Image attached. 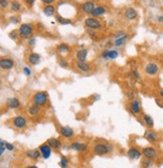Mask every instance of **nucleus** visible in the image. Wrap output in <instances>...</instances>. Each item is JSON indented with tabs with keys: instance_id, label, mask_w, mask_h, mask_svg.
Instances as JSON below:
<instances>
[{
	"instance_id": "f257e3e1",
	"label": "nucleus",
	"mask_w": 163,
	"mask_h": 168,
	"mask_svg": "<svg viewBox=\"0 0 163 168\" xmlns=\"http://www.w3.org/2000/svg\"><path fill=\"white\" fill-rule=\"evenodd\" d=\"M112 145L110 144H105V143H98L94 146L93 148V151L96 155H99V156H103L106 155V154L110 153L112 151Z\"/></svg>"
},
{
	"instance_id": "f03ea898",
	"label": "nucleus",
	"mask_w": 163,
	"mask_h": 168,
	"mask_svg": "<svg viewBox=\"0 0 163 168\" xmlns=\"http://www.w3.org/2000/svg\"><path fill=\"white\" fill-rule=\"evenodd\" d=\"M48 93L46 92H38L36 94H34V96L32 97V102L33 104L37 105L39 107H42L48 103Z\"/></svg>"
},
{
	"instance_id": "7ed1b4c3",
	"label": "nucleus",
	"mask_w": 163,
	"mask_h": 168,
	"mask_svg": "<svg viewBox=\"0 0 163 168\" xmlns=\"http://www.w3.org/2000/svg\"><path fill=\"white\" fill-rule=\"evenodd\" d=\"M32 26L28 23H23L20 25V27L18 28V34L20 35L22 38H30L31 34H32Z\"/></svg>"
},
{
	"instance_id": "20e7f679",
	"label": "nucleus",
	"mask_w": 163,
	"mask_h": 168,
	"mask_svg": "<svg viewBox=\"0 0 163 168\" xmlns=\"http://www.w3.org/2000/svg\"><path fill=\"white\" fill-rule=\"evenodd\" d=\"M12 125L15 129L21 130V129H24V128L26 127L27 121L23 116L19 115V116H16V117H14L12 119Z\"/></svg>"
},
{
	"instance_id": "39448f33",
	"label": "nucleus",
	"mask_w": 163,
	"mask_h": 168,
	"mask_svg": "<svg viewBox=\"0 0 163 168\" xmlns=\"http://www.w3.org/2000/svg\"><path fill=\"white\" fill-rule=\"evenodd\" d=\"M85 25L90 29H100L102 27V23L96 17H88L85 19Z\"/></svg>"
},
{
	"instance_id": "423d86ee",
	"label": "nucleus",
	"mask_w": 163,
	"mask_h": 168,
	"mask_svg": "<svg viewBox=\"0 0 163 168\" xmlns=\"http://www.w3.org/2000/svg\"><path fill=\"white\" fill-rule=\"evenodd\" d=\"M52 148L50 147L48 143L42 144V145L38 147V150H39V152H40V154H42V157L44 158V159H48V158H50V154H52Z\"/></svg>"
},
{
	"instance_id": "0eeeda50",
	"label": "nucleus",
	"mask_w": 163,
	"mask_h": 168,
	"mask_svg": "<svg viewBox=\"0 0 163 168\" xmlns=\"http://www.w3.org/2000/svg\"><path fill=\"white\" fill-rule=\"evenodd\" d=\"M159 72V67L155 62H149L145 67V73L148 76H156Z\"/></svg>"
},
{
	"instance_id": "6e6552de",
	"label": "nucleus",
	"mask_w": 163,
	"mask_h": 168,
	"mask_svg": "<svg viewBox=\"0 0 163 168\" xmlns=\"http://www.w3.org/2000/svg\"><path fill=\"white\" fill-rule=\"evenodd\" d=\"M142 154L145 156V157L150 158V159H153V160L156 159V158H157V152H156V149H155L154 147H151V146H149V147L143 148Z\"/></svg>"
},
{
	"instance_id": "1a4fd4ad",
	"label": "nucleus",
	"mask_w": 163,
	"mask_h": 168,
	"mask_svg": "<svg viewBox=\"0 0 163 168\" xmlns=\"http://www.w3.org/2000/svg\"><path fill=\"white\" fill-rule=\"evenodd\" d=\"M60 134L64 138L70 139V138L74 137V130H72L70 127H68V126H62V127L60 128Z\"/></svg>"
},
{
	"instance_id": "9d476101",
	"label": "nucleus",
	"mask_w": 163,
	"mask_h": 168,
	"mask_svg": "<svg viewBox=\"0 0 163 168\" xmlns=\"http://www.w3.org/2000/svg\"><path fill=\"white\" fill-rule=\"evenodd\" d=\"M129 110L130 112L133 114V115H138V114L141 113V106L139 104V102L137 100H134L133 99L132 101L129 104Z\"/></svg>"
},
{
	"instance_id": "9b49d317",
	"label": "nucleus",
	"mask_w": 163,
	"mask_h": 168,
	"mask_svg": "<svg viewBox=\"0 0 163 168\" xmlns=\"http://www.w3.org/2000/svg\"><path fill=\"white\" fill-rule=\"evenodd\" d=\"M13 66H14V62H13V60H11L9 58H3L0 60V67L4 71L11 70L13 68Z\"/></svg>"
},
{
	"instance_id": "f8f14e48",
	"label": "nucleus",
	"mask_w": 163,
	"mask_h": 168,
	"mask_svg": "<svg viewBox=\"0 0 163 168\" xmlns=\"http://www.w3.org/2000/svg\"><path fill=\"white\" fill-rule=\"evenodd\" d=\"M127 155H128V157L130 158V159L138 160V159H140L141 156H142V152L139 151L136 147H131V148H129L128 152H127Z\"/></svg>"
},
{
	"instance_id": "ddd939ff",
	"label": "nucleus",
	"mask_w": 163,
	"mask_h": 168,
	"mask_svg": "<svg viewBox=\"0 0 163 168\" xmlns=\"http://www.w3.org/2000/svg\"><path fill=\"white\" fill-rule=\"evenodd\" d=\"M118 55H119L118 51L114 50V49H107L102 52V58H106V60H115L118 58Z\"/></svg>"
},
{
	"instance_id": "4468645a",
	"label": "nucleus",
	"mask_w": 163,
	"mask_h": 168,
	"mask_svg": "<svg viewBox=\"0 0 163 168\" xmlns=\"http://www.w3.org/2000/svg\"><path fill=\"white\" fill-rule=\"evenodd\" d=\"M80 8H82L83 12L87 13V14H91V13L93 12L94 9L96 8L95 2H93V1H86V2H84L83 4H82Z\"/></svg>"
},
{
	"instance_id": "2eb2a0df",
	"label": "nucleus",
	"mask_w": 163,
	"mask_h": 168,
	"mask_svg": "<svg viewBox=\"0 0 163 168\" xmlns=\"http://www.w3.org/2000/svg\"><path fill=\"white\" fill-rule=\"evenodd\" d=\"M70 149L74 150V151L78 152H84L87 150V145L84 143H80V142H74V143L70 144Z\"/></svg>"
},
{
	"instance_id": "dca6fc26",
	"label": "nucleus",
	"mask_w": 163,
	"mask_h": 168,
	"mask_svg": "<svg viewBox=\"0 0 163 168\" xmlns=\"http://www.w3.org/2000/svg\"><path fill=\"white\" fill-rule=\"evenodd\" d=\"M6 105L9 109H17L20 107V102L17 98H9L6 101Z\"/></svg>"
},
{
	"instance_id": "f3484780",
	"label": "nucleus",
	"mask_w": 163,
	"mask_h": 168,
	"mask_svg": "<svg viewBox=\"0 0 163 168\" xmlns=\"http://www.w3.org/2000/svg\"><path fill=\"white\" fill-rule=\"evenodd\" d=\"M76 67H78V69L80 71V72L83 73H89L92 71V68L91 66H90L88 62H80V60H78V62H76Z\"/></svg>"
},
{
	"instance_id": "a211bd4d",
	"label": "nucleus",
	"mask_w": 163,
	"mask_h": 168,
	"mask_svg": "<svg viewBox=\"0 0 163 168\" xmlns=\"http://www.w3.org/2000/svg\"><path fill=\"white\" fill-rule=\"evenodd\" d=\"M25 154H26L27 157L30 158V159H32V160H38L39 157L42 156V154H40L39 150H36V149L27 150V151L25 152Z\"/></svg>"
},
{
	"instance_id": "6ab92c4d",
	"label": "nucleus",
	"mask_w": 163,
	"mask_h": 168,
	"mask_svg": "<svg viewBox=\"0 0 163 168\" xmlns=\"http://www.w3.org/2000/svg\"><path fill=\"white\" fill-rule=\"evenodd\" d=\"M144 136L149 142H151V143H155V142L158 140V136H157V134L153 131H150V130H146Z\"/></svg>"
},
{
	"instance_id": "aec40b11",
	"label": "nucleus",
	"mask_w": 163,
	"mask_h": 168,
	"mask_svg": "<svg viewBox=\"0 0 163 168\" xmlns=\"http://www.w3.org/2000/svg\"><path fill=\"white\" fill-rule=\"evenodd\" d=\"M46 143L52 148V149H60L62 147V142L60 141L56 138H50V139L46 141Z\"/></svg>"
},
{
	"instance_id": "412c9836",
	"label": "nucleus",
	"mask_w": 163,
	"mask_h": 168,
	"mask_svg": "<svg viewBox=\"0 0 163 168\" xmlns=\"http://www.w3.org/2000/svg\"><path fill=\"white\" fill-rule=\"evenodd\" d=\"M137 15H138V13H137L136 9L134 8H127L126 10H125V16H126V18L128 19V20H133V19H135L137 17Z\"/></svg>"
},
{
	"instance_id": "4be33fe9",
	"label": "nucleus",
	"mask_w": 163,
	"mask_h": 168,
	"mask_svg": "<svg viewBox=\"0 0 163 168\" xmlns=\"http://www.w3.org/2000/svg\"><path fill=\"white\" fill-rule=\"evenodd\" d=\"M76 56L78 58V60H80V62H86V58L88 56V50L86 48H80L76 51Z\"/></svg>"
},
{
	"instance_id": "5701e85b",
	"label": "nucleus",
	"mask_w": 163,
	"mask_h": 168,
	"mask_svg": "<svg viewBox=\"0 0 163 168\" xmlns=\"http://www.w3.org/2000/svg\"><path fill=\"white\" fill-rule=\"evenodd\" d=\"M28 62L30 65H32V66H36L37 64L39 62V60H40V55L37 54V53H30V54L28 55Z\"/></svg>"
},
{
	"instance_id": "b1692460",
	"label": "nucleus",
	"mask_w": 163,
	"mask_h": 168,
	"mask_svg": "<svg viewBox=\"0 0 163 168\" xmlns=\"http://www.w3.org/2000/svg\"><path fill=\"white\" fill-rule=\"evenodd\" d=\"M56 50L60 54H68V51H70V47H68V44L66 43H60V44L58 45L56 47Z\"/></svg>"
},
{
	"instance_id": "393cba45",
	"label": "nucleus",
	"mask_w": 163,
	"mask_h": 168,
	"mask_svg": "<svg viewBox=\"0 0 163 168\" xmlns=\"http://www.w3.org/2000/svg\"><path fill=\"white\" fill-rule=\"evenodd\" d=\"M143 120H144L145 124H146V126L148 128L152 129V128L154 127V121H153L152 117H151L150 115H148V114H143Z\"/></svg>"
},
{
	"instance_id": "a878e982",
	"label": "nucleus",
	"mask_w": 163,
	"mask_h": 168,
	"mask_svg": "<svg viewBox=\"0 0 163 168\" xmlns=\"http://www.w3.org/2000/svg\"><path fill=\"white\" fill-rule=\"evenodd\" d=\"M39 112H40V109H39V106H37V105L35 104H32L31 106L28 107V114L31 116H36L39 114Z\"/></svg>"
},
{
	"instance_id": "bb28decb",
	"label": "nucleus",
	"mask_w": 163,
	"mask_h": 168,
	"mask_svg": "<svg viewBox=\"0 0 163 168\" xmlns=\"http://www.w3.org/2000/svg\"><path fill=\"white\" fill-rule=\"evenodd\" d=\"M105 12H106V10H105V8H104L103 6H98V7H96V8L94 9L93 12H92L91 14H92V17H98V16L103 15Z\"/></svg>"
},
{
	"instance_id": "cd10ccee",
	"label": "nucleus",
	"mask_w": 163,
	"mask_h": 168,
	"mask_svg": "<svg viewBox=\"0 0 163 168\" xmlns=\"http://www.w3.org/2000/svg\"><path fill=\"white\" fill-rule=\"evenodd\" d=\"M54 12H56V8H54V5L48 4L44 8V13L46 16H52L54 14Z\"/></svg>"
},
{
	"instance_id": "c85d7f7f",
	"label": "nucleus",
	"mask_w": 163,
	"mask_h": 168,
	"mask_svg": "<svg viewBox=\"0 0 163 168\" xmlns=\"http://www.w3.org/2000/svg\"><path fill=\"white\" fill-rule=\"evenodd\" d=\"M153 164H154L153 159H150V158H147V157H145L144 159H142V161H141V166H142V168H151L153 166Z\"/></svg>"
},
{
	"instance_id": "c756f323",
	"label": "nucleus",
	"mask_w": 163,
	"mask_h": 168,
	"mask_svg": "<svg viewBox=\"0 0 163 168\" xmlns=\"http://www.w3.org/2000/svg\"><path fill=\"white\" fill-rule=\"evenodd\" d=\"M127 38H128V35H127V34L122 35L121 37H119V38L116 39V41H115V45H116V46H121V45L124 44L125 41L127 40Z\"/></svg>"
},
{
	"instance_id": "7c9ffc66",
	"label": "nucleus",
	"mask_w": 163,
	"mask_h": 168,
	"mask_svg": "<svg viewBox=\"0 0 163 168\" xmlns=\"http://www.w3.org/2000/svg\"><path fill=\"white\" fill-rule=\"evenodd\" d=\"M68 165V158L66 157V156H62V158H60V166L62 168H66Z\"/></svg>"
},
{
	"instance_id": "2f4dec72",
	"label": "nucleus",
	"mask_w": 163,
	"mask_h": 168,
	"mask_svg": "<svg viewBox=\"0 0 163 168\" xmlns=\"http://www.w3.org/2000/svg\"><path fill=\"white\" fill-rule=\"evenodd\" d=\"M56 20H58V22L62 23V24H68V23H70V19H66V18H64V17L62 16H56Z\"/></svg>"
},
{
	"instance_id": "473e14b6",
	"label": "nucleus",
	"mask_w": 163,
	"mask_h": 168,
	"mask_svg": "<svg viewBox=\"0 0 163 168\" xmlns=\"http://www.w3.org/2000/svg\"><path fill=\"white\" fill-rule=\"evenodd\" d=\"M6 149V142L4 140H0V155H2Z\"/></svg>"
},
{
	"instance_id": "72a5a7b5",
	"label": "nucleus",
	"mask_w": 163,
	"mask_h": 168,
	"mask_svg": "<svg viewBox=\"0 0 163 168\" xmlns=\"http://www.w3.org/2000/svg\"><path fill=\"white\" fill-rule=\"evenodd\" d=\"M11 8H12L13 11H18L19 9H20V4H19V2L13 1V2L11 3Z\"/></svg>"
},
{
	"instance_id": "f704fd0d",
	"label": "nucleus",
	"mask_w": 163,
	"mask_h": 168,
	"mask_svg": "<svg viewBox=\"0 0 163 168\" xmlns=\"http://www.w3.org/2000/svg\"><path fill=\"white\" fill-rule=\"evenodd\" d=\"M23 73H24V75L25 76H27V77H29L31 75V71H30V69L29 68H27V67H25V68H23Z\"/></svg>"
},
{
	"instance_id": "c9c22d12",
	"label": "nucleus",
	"mask_w": 163,
	"mask_h": 168,
	"mask_svg": "<svg viewBox=\"0 0 163 168\" xmlns=\"http://www.w3.org/2000/svg\"><path fill=\"white\" fill-rule=\"evenodd\" d=\"M6 149L8 150V151H13V150H14V146H13V144L6 142Z\"/></svg>"
},
{
	"instance_id": "e433bc0d",
	"label": "nucleus",
	"mask_w": 163,
	"mask_h": 168,
	"mask_svg": "<svg viewBox=\"0 0 163 168\" xmlns=\"http://www.w3.org/2000/svg\"><path fill=\"white\" fill-rule=\"evenodd\" d=\"M132 74H133V76H134V78L136 79L137 81H139V80H140V75H139V73L137 72L136 70H133Z\"/></svg>"
},
{
	"instance_id": "4c0bfd02",
	"label": "nucleus",
	"mask_w": 163,
	"mask_h": 168,
	"mask_svg": "<svg viewBox=\"0 0 163 168\" xmlns=\"http://www.w3.org/2000/svg\"><path fill=\"white\" fill-rule=\"evenodd\" d=\"M0 4H1V7H2V8H6V7L8 6V1H7V0H1Z\"/></svg>"
},
{
	"instance_id": "58836bf2",
	"label": "nucleus",
	"mask_w": 163,
	"mask_h": 168,
	"mask_svg": "<svg viewBox=\"0 0 163 168\" xmlns=\"http://www.w3.org/2000/svg\"><path fill=\"white\" fill-rule=\"evenodd\" d=\"M35 42H36V39H35L34 37H30V38L28 39V44L31 45V46H33V45L35 44Z\"/></svg>"
},
{
	"instance_id": "ea45409f",
	"label": "nucleus",
	"mask_w": 163,
	"mask_h": 168,
	"mask_svg": "<svg viewBox=\"0 0 163 168\" xmlns=\"http://www.w3.org/2000/svg\"><path fill=\"white\" fill-rule=\"evenodd\" d=\"M9 36H10V38L12 39H16V36H17V32L15 30L11 31L10 33H9Z\"/></svg>"
},
{
	"instance_id": "a19ab883",
	"label": "nucleus",
	"mask_w": 163,
	"mask_h": 168,
	"mask_svg": "<svg viewBox=\"0 0 163 168\" xmlns=\"http://www.w3.org/2000/svg\"><path fill=\"white\" fill-rule=\"evenodd\" d=\"M58 65H60V67H62V68H68V62H66V60H60V62H58Z\"/></svg>"
},
{
	"instance_id": "79ce46f5",
	"label": "nucleus",
	"mask_w": 163,
	"mask_h": 168,
	"mask_svg": "<svg viewBox=\"0 0 163 168\" xmlns=\"http://www.w3.org/2000/svg\"><path fill=\"white\" fill-rule=\"evenodd\" d=\"M42 2L44 3V4H52V3H54V1H56V0H42Z\"/></svg>"
},
{
	"instance_id": "37998d69",
	"label": "nucleus",
	"mask_w": 163,
	"mask_h": 168,
	"mask_svg": "<svg viewBox=\"0 0 163 168\" xmlns=\"http://www.w3.org/2000/svg\"><path fill=\"white\" fill-rule=\"evenodd\" d=\"M10 21L12 23H14V24H16V23H18V19L16 18V17H10Z\"/></svg>"
},
{
	"instance_id": "c03bdc74",
	"label": "nucleus",
	"mask_w": 163,
	"mask_h": 168,
	"mask_svg": "<svg viewBox=\"0 0 163 168\" xmlns=\"http://www.w3.org/2000/svg\"><path fill=\"white\" fill-rule=\"evenodd\" d=\"M34 1H35V0H25V2H26L28 5H32Z\"/></svg>"
},
{
	"instance_id": "a18cd8bd",
	"label": "nucleus",
	"mask_w": 163,
	"mask_h": 168,
	"mask_svg": "<svg viewBox=\"0 0 163 168\" xmlns=\"http://www.w3.org/2000/svg\"><path fill=\"white\" fill-rule=\"evenodd\" d=\"M159 95H160V97H162L163 98V89H160V91H159Z\"/></svg>"
},
{
	"instance_id": "49530a36",
	"label": "nucleus",
	"mask_w": 163,
	"mask_h": 168,
	"mask_svg": "<svg viewBox=\"0 0 163 168\" xmlns=\"http://www.w3.org/2000/svg\"><path fill=\"white\" fill-rule=\"evenodd\" d=\"M158 21H159V22H162L163 23V16H159L158 17Z\"/></svg>"
},
{
	"instance_id": "de8ad7c7",
	"label": "nucleus",
	"mask_w": 163,
	"mask_h": 168,
	"mask_svg": "<svg viewBox=\"0 0 163 168\" xmlns=\"http://www.w3.org/2000/svg\"><path fill=\"white\" fill-rule=\"evenodd\" d=\"M25 168H38V167L35 166V165H29V166H27V167H25Z\"/></svg>"
},
{
	"instance_id": "09e8293b",
	"label": "nucleus",
	"mask_w": 163,
	"mask_h": 168,
	"mask_svg": "<svg viewBox=\"0 0 163 168\" xmlns=\"http://www.w3.org/2000/svg\"><path fill=\"white\" fill-rule=\"evenodd\" d=\"M161 107L163 108V100H162V102H161Z\"/></svg>"
}]
</instances>
